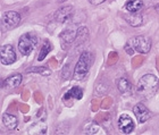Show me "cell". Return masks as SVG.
<instances>
[{"mask_svg": "<svg viewBox=\"0 0 159 135\" xmlns=\"http://www.w3.org/2000/svg\"><path fill=\"white\" fill-rule=\"evenodd\" d=\"M159 89V79L152 74L143 75L136 85V93L142 99H150L157 93Z\"/></svg>", "mask_w": 159, "mask_h": 135, "instance_id": "obj_1", "label": "cell"}, {"mask_svg": "<svg viewBox=\"0 0 159 135\" xmlns=\"http://www.w3.org/2000/svg\"><path fill=\"white\" fill-rule=\"evenodd\" d=\"M92 65V55L88 51L83 52L80 57L79 61H77L76 66L74 68L73 77L76 81H81L86 76V74L89 73V69Z\"/></svg>", "mask_w": 159, "mask_h": 135, "instance_id": "obj_2", "label": "cell"}, {"mask_svg": "<svg viewBox=\"0 0 159 135\" xmlns=\"http://www.w3.org/2000/svg\"><path fill=\"white\" fill-rule=\"evenodd\" d=\"M37 44L38 38L35 34L32 32L25 33L20 36V41H18V50L23 56H29L34 50V48L37 47Z\"/></svg>", "mask_w": 159, "mask_h": 135, "instance_id": "obj_3", "label": "cell"}, {"mask_svg": "<svg viewBox=\"0 0 159 135\" xmlns=\"http://www.w3.org/2000/svg\"><path fill=\"white\" fill-rule=\"evenodd\" d=\"M133 49L140 53H148L151 49V40L146 35L135 36L131 40Z\"/></svg>", "mask_w": 159, "mask_h": 135, "instance_id": "obj_4", "label": "cell"}, {"mask_svg": "<svg viewBox=\"0 0 159 135\" xmlns=\"http://www.w3.org/2000/svg\"><path fill=\"white\" fill-rule=\"evenodd\" d=\"M20 16L16 11H6L2 14V17H1V24H2V29L5 31L15 29L20 24Z\"/></svg>", "mask_w": 159, "mask_h": 135, "instance_id": "obj_5", "label": "cell"}, {"mask_svg": "<svg viewBox=\"0 0 159 135\" xmlns=\"http://www.w3.org/2000/svg\"><path fill=\"white\" fill-rule=\"evenodd\" d=\"M0 59L3 65H11L16 61V53L10 44H6L0 48Z\"/></svg>", "mask_w": 159, "mask_h": 135, "instance_id": "obj_6", "label": "cell"}, {"mask_svg": "<svg viewBox=\"0 0 159 135\" xmlns=\"http://www.w3.org/2000/svg\"><path fill=\"white\" fill-rule=\"evenodd\" d=\"M118 126H119V129L124 134H129L134 129V123H133L132 118L129 115H125V114L119 117Z\"/></svg>", "mask_w": 159, "mask_h": 135, "instance_id": "obj_7", "label": "cell"}, {"mask_svg": "<svg viewBox=\"0 0 159 135\" xmlns=\"http://www.w3.org/2000/svg\"><path fill=\"white\" fill-rule=\"evenodd\" d=\"M133 114L135 115L136 120L139 123H146L150 118V111L142 105V103H138L134 106L133 108Z\"/></svg>", "mask_w": 159, "mask_h": 135, "instance_id": "obj_8", "label": "cell"}, {"mask_svg": "<svg viewBox=\"0 0 159 135\" xmlns=\"http://www.w3.org/2000/svg\"><path fill=\"white\" fill-rule=\"evenodd\" d=\"M73 14V8L72 7H64V8H60L55 13V20L58 22V23H65L70 20V16Z\"/></svg>", "mask_w": 159, "mask_h": 135, "instance_id": "obj_9", "label": "cell"}, {"mask_svg": "<svg viewBox=\"0 0 159 135\" xmlns=\"http://www.w3.org/2000/svg\"><path fill=\"white\" fill-rule=\"evenodd\" d=\"M22 83V75L20 74H16V75H13L10 77H7L5 81H3V88L5 89H14Z\"/></svg>", "mask_w": 159, "mask_h": 135, "instance_id": "obj_10", "label": "cell"}, {"mask_svg": "<svg viewBox=\"0 0 159 135\" xmlns=\"http://www.w3.org/2000/svg\"><path fill=\"white\" fill-rule=\"evenodd\" d=\"M117 88H118L119 92L123 93V94H129L131 90H132L131 83L125 77H120V79H117Z\"/></svg>", "mask_w": 159, "mask_h": 135, "instance_id": "obj_11", "label": "cell"}, {"mask_svg": "<svg viewBox=\"0 0 159 135\" xmlns=\"http://www.w3.org/2000/svg\"><path fill=\"white\" fill-rule=\"evenodd\" d=\"M83 97V90L79 86H73L72 89H70L66 92L65 97H64V100L67 99H76V100H81Z\"/></svg>", "mask_w": 159, "mask_h": 135, "instance_id": "obj_12", "label": "cell"}, {"mask_svg": "<svg viewBox=\"0 0 159 135\" xmlns=\"http://www.w3.org/2000/svg\"><path fill=\"white\" fill-rule=\"evenodd\" d=\"M2 123L8 129H15L17 127V118L14 115L10 114H3L2 115Z\"/></svg>", "mask_w": 159, "mask_h": 135, "instance_id": "obj_13", "label": "cell"}, {"mask_svg": "<svg viewBox=\"0 0 159 135\" xmlns=\"http://www.w3.org/2000/svg\"><path fill=\"white\" fill-rule=\"evenodd\" d=\"M126 9L129 13H138L140 9H142L143 1L142 0H129L126 2Z\"/></svg>", "mask_w": 159, "mask_h": 135, "instance_id": "obj_14", "label": "cell"}, {"mask_svg": "<svg viewBox=\"0 0 159 135\" xmlns=\"http://www.w3.org/2000/svg\"><path fill=\"white\" fill-rule=\"evenodd\" d=\"M126 20H127L129 25H132V26H140V25L142 24V16H141L140 14L131 13L127 15Z\"/></svg>", "mask_w": 159, "mask_h": 135, "instance_id": "obj_15", "label": "cell"}, {"mask_svg": "<svg viewBox=\"0 0 159 135\" xmlns=\"http://www.w3.org/2000/svg\"><path fill=\"white\" fill-rule=\"evenodd\" d=\"M50 50H51V43H50L49 41H46V42L43 43L42 48H41V51H40V53H39L38 60H39V61H42L47 57V55L50 52Z\"/></svg>", "mask_w": 159, "mask_h": 135, "instance_id": "obj_16", "label": "cell"}, {"mask_svg": "<svg viewBox=\"0 0 159 135\" xmlns=\"http://www.w3.org/2000/svg\"><path fill=\"white\" fill-rule=\"evenodd\" d=\"M26 72L31 73V72H37V73H41L42 75H50V70L46 69V67H37V69H29Z\"/></svg>", "mask_w": 159, "mask_h": 135, "instance_id": "obj_17", "label": "cell"}, {"mask_svg": "<svg viewBox=\"0 0 159 135\" xmlns=\"http://www.w3.org/2000/svg\"><path fill=\"white\" fill-rule=\"evenodd\" d=\"M103 1H106V0H90V2L92 3V5H100V3H102Z\"/></svg>", "mask_w": 159, "mask_h": 135, "instance_id": "obj_18", "label": "cell"}, {"mask_svg": "<svg viewBox=\"0 0 159 135\" xmlns=\"http://www.w3.org/2000/svg\"><path fill=\"white\" fill-rule=\"evenodd\" d=\"M156 10H157V13L159 14V3H158V5H157V6H156Z\"/></svg>", "mask_w": 159, "mask_h": 135, "instance_id": "obj_19", "label": "cell"}, {"mask_svg": "<svg viewBox=\"0 0 159 135\" xmlns=\"http://www.w3.org/2000/svg\"><path fill=\"white\" fill-rule=\"evenodd\" d=\"M58 1H59V2H63V1H66V0H58Z\"/></svg>", "mask_w": 159, "mask_h": 135, "instance_id": "obj_20", "label": "cell"}]
</instances>
